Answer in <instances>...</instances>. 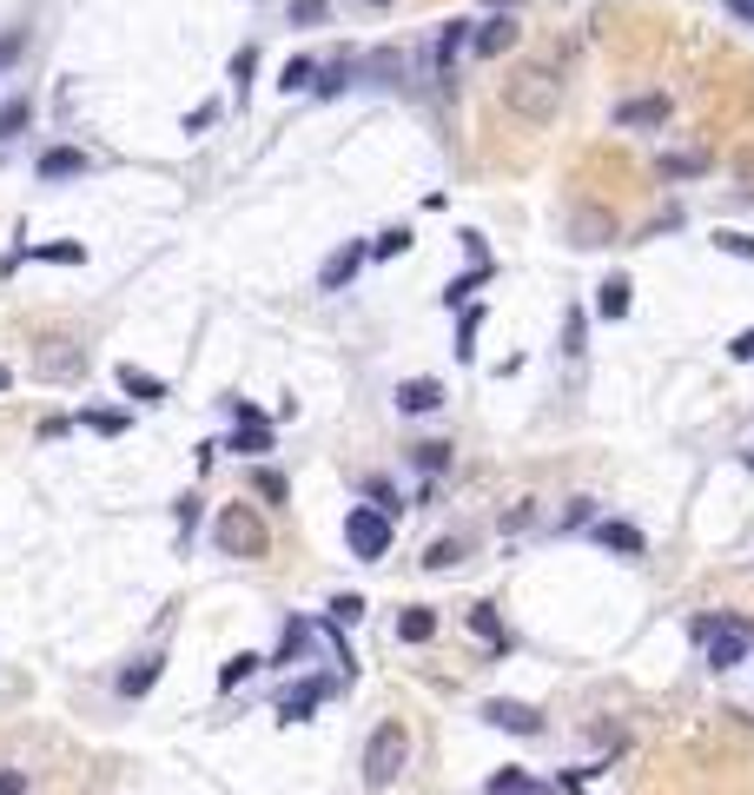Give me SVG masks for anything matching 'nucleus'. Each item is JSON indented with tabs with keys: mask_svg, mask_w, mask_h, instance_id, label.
I'll return each instance as SVG.
<instances>
[{
	"mask_svg": "<svg viewBox=\"0 0 754 795\" xmlns=\"http://www.w3.org/2000/svg\"><path fill=\"white\" fill-rule=\"evenodd\" d=\"M503 107H510L517 120H530V126H549L556 113H563V80L549 73V66H510V80H503Z\"/></svg>",
	"mask_w": 754,
	"mask_h": 795,
	"instance_id": "1",
	"label": "nucleus"
},
{
	"mask_svg": "<svg viewBox=\"0 0 754 795\" xmlns=\"http://www.w3.org/2000/svg\"><path fill=\"white\" fill-rule=\"evenodd\" d=\"M695 644H702L708 670L721 676V670L747 663V650H754V623H747V616H695Z\"/></svg>",
	"mask_w": 754,
	"mask_h": 795,
	"instance_id": "2",
	"label": "nucleus"
},
{
	"mask_svg": "<svg viewBox=\"0 0 754 795\" xmlns=\"http://www.w3.org/2000/svg\"><path fill=\"white\" fill-rule=\"evenodd\" d=\"M410 769V730L404 723H378L364 743V788H397V775Z\"/></svg>",
	"mask_w": 754,
	"mask_h": 795,
	"instance_id": "3",
	"label": "nucleus"
},
{
	"mask_svg": "<svg viewBox=\"0 0 754 795\" xmlns=\"http://www.w3.org/2000/svg\"><path fill=\"white\" fill-rule=\"evenodd\" d=\"M212 537H219V550H225V556H245V564H251V556H265V550H272V530H265V517L251 511V504H225Z\"/></svg>",
	"mask_w": 754,
	"mask_h": 795,
	"instance_id": "4",
	"label": "nucleus"
},
{
	"mask_svg": "<svg viewBox=\"0 0 754 795\" xmlns=\"http://www.w3.org/2000/svg\"><path fill=\"white\" fill-rule=\"evenodd\" d=\"M345 543H351V556H364V564H384V556H391V517L378 504H351Z\"/></svg>",
	"mask_w": 754,
	"mask_h": 795,
	"instance_id": "5",
	"label": "nucleus"
},
{
	"mask_svg": "<svg viewBox=\"0 0 754 795\" xmlns=\"http://www.w3.org/2000/svg\"><path fill=\"white\" fill-rule=\"evenodd\" d=\"M364 259H371V246H364V238H345V246L318 266V292H345V285L364 272Z\"/></svg>",
	"mask_w": 754,
	"mask_h": 795,
	"instance_id": "6",
	"label": "nucleus"
},
{
	"mask_svg": "<svg viewBox=\"0 0 754 795\" xmlns=\"http://www.w3.org/2000/svg\"><path fill=\"white\" fill-rule=\"evenodd\" d=\"M483 723L490 730H510V736H543V715L530 702H510V696H490L483 702Z\"/></svg>",
	"mask_w": 754,
	"mask_h": 795,
	"instance_id": "7",
	"label": "nucleus"
},
{
	"mask_svg": "<svg viewBox=\"0 0 754 795\" xmlns=\"http://www.w3.org/2000/svg\"><path fill=\"white\" fill-rule=\"evenodd\" d=\"M470 27H477V21H444V34H437V53H431V60H437V80H444V87H457V53L477 40Z\"/></svg>",
	"mask_w": 754,
	"mask_h": 795,
	"instance_id": "8",
	"label": "nucleus"
},
{
	"mask_svg": "<svg viewBox=\"0 0 754 795\" xmlns=\"http://www.w3.org/2000/svg\"><path fill=\"white\" fill-rule=\"evenodd\" d=\"M517 21L510 14H490V21H477V40H470V53H483V60H503V53H510L517 47Z\"/></svg>",
	"mask_w": 754,
	"mask_h": 795,
	"instance_id": "9",
	"label": "nucleus"
},
{
	"mask_svg": "<svg viewBox=\"0 0 754 795\" xmlns=\"http://www.w3.org/2000/svg\"><path fill=\"white\" fill-rule=\"evenodd\" d=\"M324 696H331V683H324V676H305V683H292V689L279 696V723H305V715H311Z\"/></svg>",
	"mask_w": 754,
	"mask_h": 795,
	"instance_id": "10",
	"label": "nucleus"
},
{
	"mask_svg": "<svg viewBox=\"0 0 754 795\" xmlns=\"http://www.w3.org/2000/svg\"><path fill=\"white\" fill-rule=\"evenodd\" d=\"M79 365H87V352L66 345V339H47V345L34 352V371H40V378H79Z\"/></svg>",
	"mask_w": 754,
	"mask_h": 795,
	"instance_id": "11",
	"label": "nucleus"
},
{
	"mask_svg": "<svg viewBox=\"0 0 754 795\" xmlns=\"http://www.w3.org/2000/svg\"><path fill=\"white\" fill-rule=\"evenodd\" d=\"M437 405H444V384H437V378H404V384H397V412L424 418V412H437Z\"/></svg>",
	"mask_w": 754,
	"mask_h": 795,
	"instance_id": "12",
	"label": "nucleus"
},
{
	"mask_svg": "<svg viewBox=\"0 0 754 795\" xmlns=\"http://www.w3.org/2000/svg\"><path fill=\"white\" fill-rule=\"evenodd\" d=\"M596 543L616 550V556H642V550H648V537H642L635 524H622V517H603V524H596Z\"/></svg>",
	"mask_w": 754,
	"mask_h": 795,
	"instance_id": "13",
	"label": "nucleus"
},
{
	"mask_svg": "<svg viewBox=\"0 0 754 795\" xmlns=\"http://www.w3.org/2000/svg\"><path fill=\"white\" fill-rule=\"evenodd\" d=\"M305 650H311V623H305V616H285V636H279V650H272L265 663H272V670H292Z\"/></svg>",
	"mask_w": 754,
	"mask_h": 795,
	"instance_id": "14",
	"label": "nucleus"
},
{
	"mask_svg": "<svg viewBox=\"0 0 754 795\" xmlns=\"http://www.w3.org/2000/svg\"><path fill=\"white\" fill-rule=\"evenodd\" d=\"M431 636H437V610L410 603V610L397 616V644H431Z\"/></svg>",
	"mask_w": 754,
	"mask_h": 795,
	"instance_id": "15",
	"label": "nucleus"
},
{
	"mask_svg": "<svg viewBox=\"0 0 754 795\" xmlns=\"http://www.w3.org/2000/svg\"><path fill=\"white\" fill-rule=\"evenodd\" d=\"M79 173H87V152H73V146L40 152V180H79Z\"/></svg>",
	"mask_w": 754,
	"mask_h": 795,
	"instance_id": "16",
	"label": "nucleus"
},
{
	"mask_svg": "<svg viewBox=\"0 0 754 795\" xmlns=\"http://www.w3.org/2000/svg\"><path fill=\"white\" fill-rule=\"evenodd\" d=\"M662 120H668V100H655V94H648V100H622V107H616V126H662Z\"/></svg>",
	"mask_w": 754,
	"mask_h": 795,
	"instance_id": "17",
	"label": "nucleus"
},
{
	"mask_svg": "<svg viewBox=\"0 0 754 795\" xmlns=\"http://www.w3.org/2000/svg\"><path fill=\"white\" fill-rule=\"evenodd\" d=\"M120 391L139 397V405H159V397H165V384H159L152 371H139V365H120Z\"/></svg>",
	"mask_w": 754,
	"mask_h": 795,
	"instance_id": "18",
	"label": "nucleus"
},
{
	"mask_svg": "<svg viewBox=\"0 0 754 795\" xmlns=\"http://www.w3.org/2000/svg\"><path fill=\"white\" fill-rule=\"evenodd\" d=\"M279 87H285V94L318 87V60H311V53H292V60H285V73H279Z\"/></svg>",
	"mask_w": 754,
	"mask_h": 795,
	"instance_id": "19",
	"label": "nucleus"
},
{
	"mask_svg": "<svg viewBox=\"0 0 754 795\" xmlns=\"http://www.w3.org/2000/svg\"><path fill=\"white\" fill-rule=\"evenodd\" d=\"M596 311H603V318H629V279H622V272L596 285Z\"/></svg>",
	"mask_w": 754,
	"mask_h": 795,
	"instance_id": "20",
	"label": "nucleus"
},
{
	"mask_svg": "<svg viewBox=\"0 0 754 795\" xmlns=\"http://www.w3.org/2000/svg\"><path fill=\"white\" fill-rule=\"evenodd\" d=\"M159 683V657H139L133 670H120V696H146Z\"/></svg>",
	"mask_w": 754,
	"mask_h": 795,
	"instance_id": "21",
	"label": "nucleus"
},
{
	"mask_svg": "<svg viewBox=\"0 0 754 795\" xmlns=\"http://www.w3.org/2000/svg\"><path fill=\"white\" fill-rule=\"evenodd\" d=\"M251 670H265V657H251V650H238V657H225L219 663V689H238Z\"/></svg>",
	"mask_w": 754,
	"mask_h": 795,
	"instance_id": "22",
	"label": "nucleus"
},
{
	"mask_svg": "<svg viewBox=\"0 0 754 795\" xmlns=\"http://www.w3.org/2000/svg\"><path fill=\"white\" fill-rule=\"evenodd\" d=\"M470 629L483 636L490 650H510V636H503V623H496V610H490V603H477V610H470Z\"/></svg>",
	"mask_w": 754,
	"mask_h": 795,
	"instance_id": "23",
	"label": "nucleus"
},
{
	"mask_svg": "<svg viewBox=\"0 0 754 795\" xmlns=\"http://www.w3.org/2000/svg\"><path fill=\"white\" fill-rule=\"evenodd\" d=\"M463 556H470L463 537H437V543L424 550V571H450V564H463Z\"/></svg>",
	"mask_w": 754,
	"mask_h": 795,
	"instance_id": "24",
	"label": "nucleus"
},
{
	"mask_svg": "<svg viewBox=\"0 0 754 795\" xmlns=\"http://www.w3.org/2000/svg\"><path fill=\"white\" fill-rule=\"evenodd\" d=\"M483 279H490V266H470L463 279H450V285H444V305H450V311H457V305H470V292H477Z\"/></svg>",
	"mask_w": 754,
	"mask_h": 795,
	"instance_id": "25",
	"label": "nucleus"
},
{
	"mask_svg": "<svg viewBox=\"0 0 754 795\" xmlns=\"http://www.w3.org/2000/svg\"><path fill=\"white\" fill-rule=\"evenodd\" d=\"M27 120H34V100H8V107H0V139H21Z\"/></svg>",
	"mask_w": 754,
	"mask_h": 795,
	"instance_id": "26",
	"label": "nucleus"
},
{
	"mask_svg": "<svg viewBox=\"0 0 754 795\" xmlns=\"http://www.w3.org/2000/svg\"><path fill=\"white\" fill-rule=\"evenodd\" d=\"M490 795H543L523 769H503V775H490Z\"/></svg>",
	"mask_w": 754,
	"mask_h": 795,
	"instance_id": "27",
	"label": "nucleus"
},
{
	"mask_svg": "<svg viewBox=\"0 0 754 795\" xmlns=\"http://www.w3.org/2000/svg\"><path fill=\"white\" fill-rule=\"evenodd\" d=\"M251 73H259V47H238V53H232V94L251 87Z\"/></svg>",
	"mask_w": 754,
	"mask_h": 795,
	"instance_id": "28",
	"label": "nucleus"
},
{
	"mask_svg": "<svg viewBox=\"0 0 754 795\" xmlns=\"http://www.w3.org/2000/svg\"><path fill=\"white\" fill-rule=\"evenodd\" d=\"M79 425L100 431V438H120V431H126V412H79Z\"/></svg>",
	"mask_w": 754,
	"mask_h": 795,
	"instance_id": "29",
	"label": "nucleus"
},
{
	"mask_svg": "<svg viewBox=\"0 0 754 795\" xmlns=\"http://www.w3.org/2000/svg\"><path fill=\"white\" fill-rule=\"evenodd\" d=\"M251 485H259V498H265V504H285V498H292V485H285V477H279L272 464H265L259 477H251Z\"/></svg>",
	"mask_w": 754,
	"mask_h": 795,
	"instance_id": "30",
	"label": "nucleus"
},
{
	"mask_svg": "<svg viewBox=\"0 0 754 795\" xmlns=\"http://www.w3.org/2000/svg\"><path fill=\"white\" fill-rule=\"evenodd\" d=\"M404 246H410V232H404V225H391V232H378V238H371V259H397Z\"/></svg>",
	"mask_w": 754,
	"mask_h": 795,
	"instance_id": "31",
	"label": "nucleus"
},
{
	"mask_svg": "<svg viewBox=\"0 0 754 795\" xmlns=\"http://www.w3.org/2000/svg\"><path fill=\"white\" fill-rule=\"evenodd\" d=\"M582 524H596V498H569L563 504V530H582Z\"/></svg>",
	"mask_w": 754,
	"mask_h": 795,
	"instance_id": "32",
	"label": "nucleus"
},
{
	"mask_svg": "<svg viewBox=\"0 0 754 795\" xmlns=\"http://www.w3.org/2000/svg\"><path fill=\"white\" fill-rule=\"evenodd\" d=\"M702 167H708L702 152H662V173H682V180H689V173H702Z\"/></svg>",
	"mask_w": 754,
	"mask_h": 795,
	"instance_id": "33",
	"label": "nucleus"
},
{
	"mask_svg": "<svg viewBox=\"0 0 754 795\" xmlns=\"http://www.w3.org/2000/svg\"><path fill=\"white\" fill-rule=\"evenodd\" d=\"M358 616H364V597H358V590L331 597V623H358Z\"/></svg>",
	"mask_w": 754,
	"mask_h": 795,
	"instance_id": "34",
	"label": "nucleus"
},
{
	"mask_svg": "<svg viewBox=\"0 0 754 795\" xmlns=\"http://www.w3.org/2000/svg\"><path fill=\"white\" fill-rule=\"evenodd\" d=\"M351 73H358L351 60H331V66H324V80H318V87H311V94H338V87H345V80H351Z\"/></svg>",
	"mask_w": 754,
	"mask_h": 795,
	"instance_id": "35",
	"label": "nucleus"
},
{
	"mask_svg": "<svg viewBox=\"0 0 754 795\" xmlns=\"http://www.w3.org/2000/svg\"><path fill=\"white\" fill-rule=\"evenodd\" d=\"M715 246H721V253H734V259H747V266H754V238H747V232H715Z\"/></svg>",
	"mask_w": 754,
	"mask_h": 795,
	"instance_id": "36",
	"label": "nucleus"
},
{
	"mask_svg": "<svg viewBox=\"0 0 754 795\" xmlns=\"http://www.w3.org/2000/svg\"><path fill=\"white\" fill-rule=\"evenodd\" d=\"M410 457H417V470H444L450 464V444H417Z\"/></svg>",
	"mask_w": 754,
	"mask_h": 795,
	"instance_id": "37",
	"label": "nucleus"
},
{
	"mask_svg": "<svg viewBox=\"0 0 754 795\" xmlns=\"http://www.w3.org/2000/svg\"><path fill=\"white\" fill-rule=\"evenodd\" d=\"M364 491H371V504H378L384 517H397V511H404V504H397V491L384 485V477H371V485H364Z\"/></svg>",
	"mask_w": 754,
	"mask_h": 795,
	"instance_id": "38",
	"label": "nucleus"
},
{
	"mask_svg": "<svg viewBox=\"0 0 754 795\" xmlns=\"http://www.w3.org/2000/svg\"><path fill=\"white\" fill-rule=\"evenodd\" d=\"M324 21V0H292V27H318Z\"/></svg>",
	"mask_w": 754,
	"mask_h": 795,
	"instance_id": "39",
	"label": "nucleus"
},
{
	"mask_svg": "<svg viewBox=\"0 0 754 795\" xmlns=\"http://www.w3.org/2000/svg\"><path fill=\"white\" fill-rule=\"evenodd\" d=\"M477 326H483V311L470 305V311H463V326H457V358H470V339H477Z\"/></svg>",
	"mask_w": 754,
	"mask_h": 795,
	"instance_id": "40",
	"label": "nucleus"
},
{
	"mask_svg": "<svg viewBox=\"0 0 754 795\" xmlns=\"http://www.w3.org/2000/svg\"><path fill=\"white\" fill-rule=\"evenodd\" d=\"M563 352H569V358L582 352V311H569V318H563Z\"/></svg>",
	"mask_w": 754,
	"mask_h": 795,
	"instance_id": "41",
	"label": "nucleus"
},
{
	"mask_svg": "<svg viewBox=\"0 0 754 795\" xmlns=\"http://www.w3.org/2000/svg\"><path fill=\"white\" fill-rule=\"evenodd\" d=\"M530 517H536V504H517V511H503V537H510V530H530Z\"/></svg>",
	"mask_w": 754,
	"mask_h": 795,
	"instance_id": "42",
	"label": "nucleus"
},
{
	"mask_svg": "<svg viewBox=\"0 0 754 795\" xmlns=\"http://www.w3.org/2000/svg\"><path fill=\"white\" fill-rule=\"evenodd\" d=\"M0 795H27V769H0Z\"/></svg>",
	"mask_w": 754,
	"mask_h": 795,
	"instance_id": "43",
	"label": "nucleus"
},
{
	"mask_svg": "<svg viewBox=\"0 0 754 795\" xmlns=\"http://www.w3.org/2000/svg\"><path fill=\"white\" fill-rule=\"evenodd\" d=\"M212 120H219V107H212V100H206V107H199V113H186V133H206V126H212Z\"/></svg>",
	"mask_w": 754,
	"mask_h": 795,
	"instance_id": "44",
	"label": "nucleus"
},
{
	"mask_svg": "<svg viewBox=\"0 0 754 795\" xmlns=\"http://www.w3.org/2000/svg\"><path fill=\"white\" fill-rule=\"evenodd\" d=\"M21 60V34H0V73H8Z\"/></svg>",
	"mask_w": 754,
	"mask_h": 795,
	"instance_id": "45",
	"label": "nucleus"
},
{
	"mask_svg": "<svg viewBox=\"0 0 754 795\" xmlns=\"http://www.w3.org/2000/svg\"><path fill=\"white\" fill-rule=\"evenodd\" d=\"M728 352H734V358H741V365H754V326H747V332H741V339H734V345H728Z\"/></svg>",
	"mask_w": 754,
	"mask_h": 795,
	"instance_id": "46",
	"label": "nucleus"
},
{
	"mask_svg": "<svg viewBox=\"0 0 754 795\" xmlns=\"http://www.w3.org/2000/svg\"><path fill=\"white\" fill-rule=\"evenodd\" d=\"M721 8H728L734 21H747V27H754V0H721Z\"/></svg>",
	"mask_w": 754,
	"mask_h": 795,
	"instance_id": "47",
	"label": "nucleus"
},
{
	"mask_svg": "<svg viewBox=\"0 0 754 795\" xmlns=\"http://www.w3.org/2000/svg\"><path fill=\"white\" fill-rule=\"evenodd\" d=\"M8 384H14V371H8V365H0V391H8Z\"/></svg>",
	"mask_w": 754,
	"mask_h": 795,
	"instance_id": "48",
	"label": "nucleus"
},
{
	"mask_svg": "<svg viewBox=\"0 0 754 795\" xmlns=\"http://www.w3.org/2000/svg\"><path fill=\"white\" fill-rule=\"evenodd\" d=\"M496 8H517V0H496Z\"/></svg>",
	"mask_w": 754,
	"mask_h": 795,
	"instance_id": "49",
	"label": "nucleus"
},
{
	"mask_svg": "<svg viewBox=\"0 0 754 795\" xmlns=\"http://www.w3.org/2000/svg\"><path fill=\"white\" fill-rule=\"evenodd\" d=\"M371 8H384V0H371Z\"/></svg>",
	"mask_w": 754,
	"mask_h": 795,
	"instance_id": "50",
	"label": "nucleus"
}]
</instances>
